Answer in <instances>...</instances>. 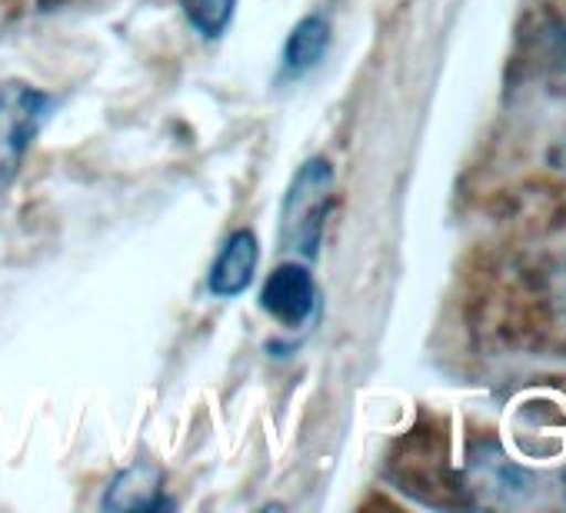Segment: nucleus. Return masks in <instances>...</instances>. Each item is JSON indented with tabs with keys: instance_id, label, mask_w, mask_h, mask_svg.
<instances>
[{
	"instance_id": "f257e3e1",
	"label": "nucleus",
	"mask_w": 566,
	"mask_h": 513,
	"mask_svg": "<svg viewBox=\"0 0 566 513\" xmlns=\"http://www.w3.org/2000/svg\"><path fill=\"white\" fill-rule=\"evenodd\" d=\"M331 203H334V167L331 160L314 157L294 174L291 190L283 197L280 243L301 256H314L324 240Z\"/></svg>"
},
{
	"instance_id": "f03ea898",
	"label": "nucleus",
	"mask_w": 566,
	"mask_h": 513,
	"mask_svg": "<svg viewBox=\"0 0 566 513\" xmlns=\"http://www.w3.org/2000/svg\"><path fill=\"white\" fill-rule=\"evenodd\" d=\"M51 107L54 97L31 84L11 81L0 87V187L18 177L21 160L41 134Z\"/></svg>"
},
{
	"instance_id": "7ed1b4c3",
	"label": "nucleus",
	"mask_w": 566,
	"mask_h": 513,
	"mask_svg": "<svg viewBox=\"0 0 566 513\" xmlns=\"http://www.w3.org/2000/svg\"><path fill=\"white\" fill-rule=\"evenodd\" d=\"M387 473L400 490L420 496L423 503H437V493H443V490H450V493L460 490L457 473L447 467V443L423 430H413L397 447Z\"/></svg>"
},
{
	"instance_id": "20e7f679",
	"label": "nucleus",
	"mask_w": 566,
	"mask_h": 513,
	"mask_svg": "<svg viewBox=\"0 0 566 513\" xmlns=\"http://www.w3.org/2000/svg\"><path fill=\"white\" fill-rule=\"evenodd\" d=\"M260 307L283 327H304L317 311L314 274L297 261L280 264L260 291Z\"/></svg>"
},
{
	"instance_id": "39448f33",
	"label": "nucleus",
	"mask_w": 566,
	"mask_h": 513,
	"mask_svg": "<svg viewBox=\"0 0 566 513\" xmlns=\"http://www.w3.org/2000/svg\"><path fill=\"white\" fill-rule=\"evenodd\" d=\"M470 486L493 496L496 503H520L533 493V477L530 470H523L520 463H513L510 457H503L496 447H480L470 457L467 467ZM467 486V490H470Z\"/></svg>"
},
{
	"instance_id": "423d86ee",
	"label": "nucleus",
	"mask_w": 566,
	"mask_h": 513,
	"mask_svg": "<svg viewBox=\"0 0 566 513\" xmlns=\"http://www.w3.org/2000/svg\"><path fill=\"white\" fill-rule=\"evenodd\" d=\"M260 264V243L250 230H237L230 233V240L223 243L220 256L210 268V294L213 297H237L250 287L253 274Z\"/></svg>"
},
{
	"instance_id": "0eeeda50",
	"label": "nucleus",
	"mask_w": 566,
	"mask_h": 513,
	"mask_svg": "<svg viewBox=\"0 0 566 513\" xmlns=\"http://www.w3.org/2000/svg\"><path fill=\"white\" fill-rule=\"evenodd\" d=\"M107 510H164L170 506L164 500V477L154 467H130L114 477V483L104 493Z\"/></svg>"
},
{
	"instance_id": "6e6552de",
	"label": "nucleus",
	"mask_w": 566,
	"mask_h": 513,
	"mask_svg": "<svg viewBox=\"0 0 566 513\" xmlns=\"http://www.w3.org/2000/svg\"><path fill=\"white\" fill-rule=\"evenodd\" d=\"M327 51H331V21L324 14L304 18L291 31L287 44H283V77H304L324 61Z\"/></svg>"
},
{
	"instance_id": "1a4fd4ad",
	"label": "nucleus",
	"mask_w": 566,
	"mask_h": 513,
	"mask_svg": "<svg viewBox=\"0 0 566 513\" xmlns=\"http://www.w3.org/2000/svg\"><path fill=\"white\" fill-rule=\"evenodd\" d=\"M533 61L546 81L566 91V11L549 14L533 34Z\"/></svg>"
},
{
	"instance_id": "9d476101",
	"label": "nucleus",
	"mask_w": 566,
	"mask_h": 513,
	"mask_svg": "<svg viewBox=\"0 0 566 513\" xmlns=\"http://www.w3.org/2000/svg\"><path fill=\"white\" fill-rule=\"evenodd\" d=\"M180 8H184L187 21L193 24V31L203 34L207 41H213L227 31L237 0H180Z\"/></svg>"
},
{
	"instance_id": "9b49d317",
	"label": "nucleus",
	"mask_w": 566,
	"mask_h": 513,
	"mask_svg": "<svg viewBox=\"0 0 566 513\" xmlns=\"http://www.w3.org/2000/svg\"><path fill=\"white\" fill-rule=\"evenodd\" d=\"M546 164H549L556 174H563V177H566V134H563V137L546 150Z\"/></svg>"
},
{
	"instance_id": "f8f14e48",
	"label": "nucleus",
	"mask_w": 566,
	"mask_h": 513,
	"mask_svg": "<svg viewBox=\"0 0 566 513\" xmlns=\"http://www.w3.org/2000/svg\"><path fill=\"white\" fill-rule=\"evenodd\" d=\"M553 327H556V334L566 344V287L553 297Z\"/></svg>"
}]
</instances>
